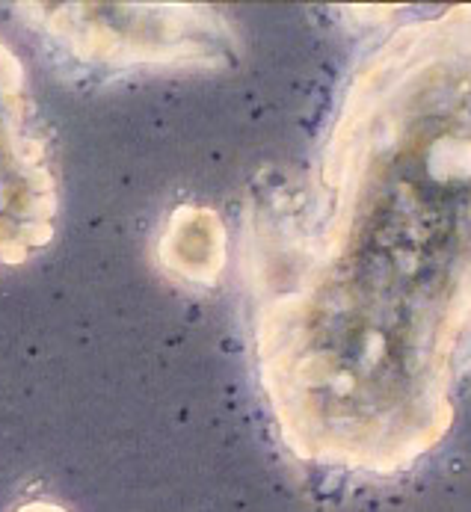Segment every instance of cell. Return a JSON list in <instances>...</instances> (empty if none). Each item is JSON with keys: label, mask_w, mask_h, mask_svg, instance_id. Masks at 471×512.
I'll return each instance as SVG.
<instances>
[{"label": "cell", "mask_w": 471, "mask_h": 512, "mask_svg": "<svg viewBox=\"0 0 471 512\" xmlns=\"http://www.w3.org/2000/svg\"><path fill=\"white\" fill-rule=\"evenodd\" d=\"M240 264L300 462L394 477L448 439L471 373V6L359 57L309 169L246 199Z\"/></svg>", "instance_id": "6da1fadb"}, {"label": "cell", "mask_w": 471, "mask_h": 512, "mask_svg": "<svg viewBox=\"0 0 471 512\" xmlns=\"http://www.w3.org/2000/svg\"><path fill=\"white\" fill-rule=\"evenodd\" d=\"M18 18L95 69H229L240 39L229 18L196 3H15Z\"/></svg>", "instance_id": "7a4b0ae2"}, {"label": "cell", "mask_w": 471, "mask_h": 512, "mask_svg": "<svg viewBox=\"0 0 471 512\" xmlns=\"http://www.w3.org/2000/svg\"><path fill=\"white\" fill-rule=\"evenodd\" d=\"M60 178L21 60L0 42V267H21L51 246Z\"/></svg>", "instance_id": "3957f363"}, {"label": "cell", "mask_w": 471, "mask_h": 512, "mask_svg": "<svg viewBox=\"0 0 471 512\" xmlns=\"http://www.w3.org/2000/svg\"><path fill=\"white\" fill-rule=\"evenodd\" d=\"M226 225L199 205H181L163 222L157 237L160 267L187 285H214L226 267Z\"/></svg>", "instance_id": "277c9868"}, {"label": "cell", "mask_w": 471, "mask_h": 512, "mask_svg": "<svg viewBox=\"0 0 471 512\" xmlns=\"http://www.w3.org/2000/svg\"><path fill=\"white\" fill-rule=\"evenodd\" d=\"M15 512H69V510H63L60 504H51V501H33V504L18 507Z\"/></svg>", "instance_id": "5b68a950"}]
</instances>
